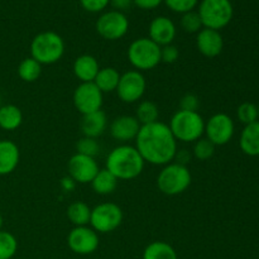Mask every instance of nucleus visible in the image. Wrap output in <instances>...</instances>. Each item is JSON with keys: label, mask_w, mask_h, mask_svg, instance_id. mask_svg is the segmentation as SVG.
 <instances>
[{"label": "nucleus", "mask_w": 259, "mask_h": 259, "mask_svg": "<svg viewBox=\"0 0 259 259\" xmlns=\"http://www.w3.org/2000/svg\"><path fill=\"white\" fill-rule=\"evenodd\" d=\"M81 132L83 137L98 139L99 137L105 133L108 128V118L103 110L94 111V113L82 115L80 123Z\"/></svg>", "instance_id": "19"}, {"label": "nucleus", "mask_w": 259, "mask_h": 259, "mask_svg": "<svg viewBox=\"0 0 259 259\" xmlns=\"http://www.w3.org/2000/svg\"><path fill=\"white\" fill-rule=\"evenodd\" d=\"M190 159H191V154H190V152L187 151V149H181V151H179V149H177L176 156H175L174 161L177 162V163L186 166L187 162H190Z\"/></svg>", "instance_id": "40"}, {"label": "nucleus", "mask_w": 259, "mask_h": 259, "mask_svg": "<svg viewBox=\"0 0 259 259\" xmlns=\"http://www.w3.org/2000/svg\"><path fill=\"white\" fill-rule=\"evenodd\" d=\"M181 28L186 33H190V34H192V33H196L197 34V33L204 28L202 27V23H201V19H200L199 13L192 10V12L182 14Z\"/></svg>", "instance_id": "32"}, {"label": "nucleus", "mask_w": 259, "mask_h": 259, "mask_svg": "<svg viewBox=\"0 0 259 259\" xmlns=\"http://www.w3.org/2000/svg\"><path fill=\"white\" fill-rule=\"evenodd\" d=\"M3 224H4V220H3L2 214H0V230H3Z\"/></svg>", "instance_id": "42"}, {"label": "nucleus", "mask_w": 259, "mask_h": 259, "mask_svg": "<svg viewBox=\"0 0 259 259\" xmlns=\"http://www.w3.org/2000/svg\"><path fill=\"white\" fill-rule=\"evenodd\" d=\"M141 126V123L134 115H120L111 121L109 132L115 141L126 144L131 141H136Z\"/></svg>", "instance_id": "15"}, {"label": "nucleus", "mask_w": 259, "mask_h": 259, "mask_svg": "<svg viewBox=\"0 0 259 259\" xmlns=\"http://www.w3.org/2000/svg\"><path fill=\"white\" fill-rule=\"evenodd\" d=\"M129 30V19L124 13L109 10L103 13L96 20V32L106 40H119Z\"/></svg>", "instance_id": "9"}, {"label": "nucleus", "mask_w": 259, "mask_h": 259, "mask_svg": "<svg viewBox=\"0 0 259 259\" xmlns=\"http://www.w3.org/2000/svg\"><path fill=\"white\" fill-rule=\"evenodd\" d=\"M215 148H217V146H214L207 138L202 137L194 143L192 154L197 161H207L214 156Z\"/></svg>", "instance_id": "30"}, {"label": "nucleus", "mask_w": 259, "mask_h": 259, "mask_svg": "<svg viewBox=\"0 0 259 259\" xmlns=\"http://www.w3.org/2000/svg\"><path fill=\"white\" fill-rule=\"evenodd\" d=\"M196 48L204 57H218L224 50V38L220 30L202 28L196 34Z\"/></svg>", "instance_id": "17"}, {"label": "nucleus", "mask_w": 259, "mask_h": 259, "mask_svg": "<svg viewBox=\"0 0 259 259\" xmlns=\"http://www.w3.org/2000/svg\"><path fill=\"white\" fill-rule=\"evenodd\" d=\"M18 76L24 82H34L42 75V65L32 57H27L18 65Z\"/></svg>", "instance_id": "27"}, {"label": "nucleus", "mask_w": 259, "mask_h": 259, "mask_svg": "<svg viewBox=\"0 0 259 259\" xmlns=\"http://www.w3.org/2000/svg\"><path fill=\"white\" fill-rule=\"evenodd\" d=\"M118 182L119 180L111 172H109L106 168H101L99 169L96 176L91 181V187L95 194L106 196L115 191L118 187Z\"/></svg>", "instance_id": "22"}, {"label": "nucleus", "mask_w": 259, "mask_h": 259, "mask_svg": "<svg viewBox=\"0 0 259 259\" xmlns=\"http://www.w3.org/2000/svg\"><path fill=\"white\" fill-rule=\"evenodd\" d=\"M126 56L132 67L143 72L153 70L161 63V47L148 37L137 38L129 45Z\"/></svg>", "instance_id": "6"}, {"label": "nucleus", "mask_w": 259, "mask_h": 259, "mask_svg": "<svg viewBox=\"0 0 259 259\" xmlns=\"http://www.w3.org/2000/svg\"><path fill=\"white\" fill-rule=\"evenodd\" d=\"M239 147L247 156H259V120L244 125L239 138Z\"/></svg>", "instance_id": "21"}, {"label": "nucleus", "mask_w": 259, "mask_h": 259, "mask_svg": "<svg viewBox=\"0 0 259 259\" xmlns=\"http://www.w3.org/2000/svg\"><path fill=\"white\" fill-rule=\"evenodd\" d=\"M100 244L99 234L91 227H75L67 235V245L73 253L80 255L93 254Z\"/></svg>", "instance_id": "13"}, {"label": "nucleus", "mask_w": 259, "mask_h": 259, "mask_svg": "<svg viewBox=\"0 0 259 259\" xmlns=\"http://www.w3.org/2000/svg\"><path fill=\"white\" fill-rule=\"evenodd\" d=\"M76 151H77L76 153L85 154V156L94 157L95 158L99 154V152H100V144H99L98 139L82 137L76 143Z\"/></svg>", "instance_id": "33"}, {"label": "nucleus", "mask_w": 259, "mask_h": 259, "mask_svg": "<svg viewBox=\"0 0 259 259\" xmlns=\"http://www.w3.org/2000/svg\"><path fill=\"white\" fill-rule=\"evenodd\" d=\"M200 108V99L195 94H186L180 100V110L197 111Z\"/></svg>", "instance_id": "36"}, {"label": "nucleus", "mask_w": 259, "mask_h": 259, "mask_svg": "<svg viewBox=\"0 0 259 259\" xmlns=\"http://www.w3.org/2000/svg\"><path fill=\"white\" fill-rule=\"evenodd\" d=\"M143 259H179L175 248L162 240L149 243L143 252Z\"/></svg>", "instance_id": "26"}, {"label": "nucleus", "mask_w": 259, "mask_h": 259, "mask_svg": "<svg viewBox=\"0 0 259 259\" xmlns=\"http://www.w3.org/2000/svg\"><path fill=\"white\" fill-rule=\"evenodd\" d=\"M73 105L81 115L101 110L104 104V94L94 82H81L72 95Z\"/></svg>", "instance_id": "12"}, {"label": "nucleus", "mask_w": 259, "mask_h": 259, "mask_svg": "<svg viewBox=\"0 0 259 259\" xmlns=\"http://www.w3.org/2000/svg\"><path fill=\"white\" fill-rule=\"evenodd\" d=\"M65 55V40L53 30L38 33L30 42V57L40 65H55Z\"/></svg>", "instance_id": "4"}, {"label": "nucleus", "mask_w": 259, "mask_h": 259, "mask_svg": "<svg viewBox=\"0 0 259 259\" xmlns=\"http://www.w3.org/2000/svg\"><path fill=\"white\" fill-rule=\"evenodd\" d=\"M177 142L195 143L204 137L205 119L199 111L177 110L168 124Z\"/></svg>", "instance_id": "3"}, {"label": "nucleus", "mask_w": 259, "mask_h": 259, "mask_svg": "<svg viewBox=\"0 0 259 259\" xmlns=\"http://www.w3.org/2000/svg\"><path fill=\"white\" fill-rule=\"evenodd\" d=\"M124 219L123 210L114 202H101L91 209L90 227L98 234H108L121 225Z\"/></svg>", "instance_id": "8"}, {"label": "nucleus", "mask_w": 259, "mask_h": 259, "mask_svg": "<svg viewBox=\"0 0 259 259\" xmlns=\"http://www.w3.org/2000/svg\"><path fill=\"white\" fill-rule=\"evenodd\" d=\"M146 162L136 146L120 144L110 151L105 161V168L119 181L134 180L143 172Z\"/></svg>", "instance_id": "2"}, {"label": "nucleus", "mask_w": 259, "mask_h": 259, "mask_svg": "<svg viewBox=\"0 0 259 259\" xmlns=\"http://www.w3.org/2000/svg\"><path fill=\"white\" fill-rule=\"evenodd\" d=\"M197 13L202 27L220 30L232 22L234 8L230 0H201Z\"/></svg>", "instance_id": "7"}, {"label": "nucleus", "mask_w": 259, "mask_h": 259, "mask_svg": "<svg viewBox=\"0 0 259 259\" xmlns=\"http://www.w3.org/2000/svg\"><path fill=\"white\" fill-rule=\"evenodd\" d=\"M235 133L234 120L225 113H217L205 121V138L214 146H225Z\"/></svg>", "instance_id": "10"}, {"label": "nucleus", "mask_w": 259, "mask_h": 259, "mask_svg": "<svg viewBox=\"0 0 259 259\" xmlns=\"http://www.w3.org/2000/svg\"><path fill=\"white\" fill-rule=\"evenodd\" d=\"M67 218L73 227H86L90 224L91 207L83 201H75L68 205Z\"/></svg>", "instance_id": "25"}, {"label": "nucleus", "mask_w": 259, "mask_h": 259, "mask_svg": "<svg viewBox=\"0 0 259 259\" xmlns=\"http://www.w3.org/2000/svg\"><path fill=\"white\" fill-rule=\"evenodd\" d=\"M163 3L169 10L179 14L192 12L199 5V0H163Z\"/></svg>", "instance_id": "34"}, {"label": "nucleus", "mask_w": 259, "mask_h": 259, "mask_svg": "<svg viewBox=\"0 0 259 259\" xmlns=\"http://www.w3.org/2000/svg\"><path fill=\"white\" fill-rule=\"evenodd\" d=\"M75 186H76V182L73 181L70 176H66L61 180V187H62L65 191H68V192L72 191V190L75 189Z\"/></svg>", "instance_id": "41"}, {"label": "nucleus", "mask_w": 259, "mask_h": 259, "mask_svg": "<svg viewBox=\"0 0 259 259\" xmlns=\"http://www.w3.org/2000/svg\"><path fill=\"white\" fill-rule=\"evenodd\" d=\"M18 240L10 232L0 230V259H12L17 254Z\"/></svg>", "instance_id": "29"}, {"label": "nucleus", "mask_w": 259, "mask_h": 259, "mask_svg": "<svg viewBox=\"0 0 259 259\" xmlns=\"http://www.w3.org/2000/svg\"><path fill=\"white\" fill-rule=\"evenodd\" d=\"M100 63L93 55H81L73 61V75L81 82H94L100 71Z\"/></svg>", "instance_id": "20"}, {"label": "nucleus", "mask_w": 259, "mask_h": 259, "mask_svg": "<svg viewBox=\"0 0 259 259\" xmlns=\"http://www.w3.org/2000/svg\"><path fill=\"white\" fill-rule=\"evenodd\" d=\"M110 4L113 5L114 10L123 13L124 10H128L133 4V0H110Z\"/></svg>", "instance_id": "39"}, {"label": "nucleus", "mask_w": 259, "mask_h": 259, "mask_svg": "<svg viewBox=\"0 0 259 259\" xmlns=\"http://www.w3.org/2000/svg\"><path fill=\"white\" fill-rule=\"evenodd\" d=\"M23 113L17 105L7 104L0 106V128L7 132H14L22 125Z\"/></svg>", "instance_id": "23"}, {"label": "nucleus", "mask_w": 259, "mask_h": 259, "mask_svg": "<svg viewBox=\"0 0 259 259\" xmlns=\"http://www.w3.org/2000/svg\"><path fill=\"white\" fill-rule=\"evenodd\" d=\"M163 0H133V4L143 10H153L158 8Z\"/></svg>", "instance_id": "38"}, {"label": "nucleus", "mask_w": 259, "mask_h": 259, "mask_svg": "<svg viewBox=\"0 0 259 259\" xmlns=\"http://www.w3.org/2000/svg\"><path fill=\"white\" fill-rule=\"evenodd\" d=\"M179 57L180 51L174 43L161 47V62L167 63V65H172V63H175L179 60Z\"/></svg>", "instance_id": "35"}, {"label": "nucleus", "mask_w": 259, "mask_h": 259, "mask_svg": "<svg viewBox=\"0 0 259 259\" xmlns=\"http://www.w3.org/2000/svg\"><path fill=\"white\" fill-rule=\"evenodd\" d=\"M147 90V81L143 72L129 70L120 75L116 95L123 103L134 104L141 100Z\"/></svg>", "instance_id": "11"}, {"label": "nucleus", "mask_w": 259, "mask_h": 259, "mask_svg": "<svg viewBox=\"0 0 259 259\" xmlns=\"http://www.w3.org/2000/svg\"><path fill=\"white\" fill-rule=\"evenodd\" d=\"M257 106H258V116H259V104H258V105H257Z\"/></svg>", "instance_id": "43"}, {"label": "nucleus", "mask_w": 259, "mask_h": 259, "mask_svg": "<svg viewBox=\"0 0 259 259\" xmlns=\"http://www.w3.org/2000/svg\"><path fill=\"white\" fill-rule=\"evenodd\" d=\"M136 148L146 163L163 167L174 162L179 147L168 124L158 120L141 126Z\"/></svg>", "instance_id": "1"}, {"label": "nucleus", "mask_w": 259, "mask_h": 259, "mask_svg": "<svg viewBox=\"0 0 259 259\" xmlns=\"http://www.w3.org/2000/svg\"><path fill=\"white\" fill-rule=\"evenodd\" d=\"M192 182V176L187 166L171 162L162 167L157 176V187L167 196H177L186 191Z\"/></svg>", "instance_id": "5"}, {"label": "nucleus", "mask_w": 259, "mask_h": 259, "mask_svg": "<svg viewBox=\"0 0 259 259\" xmlns=\"http://www.w3.org/2000/svg\"><path fill=\"white\" fill-rule=\"evenodd\" d=\"M20 161L19 147L9 139H0V176L13 174Z\"/></svg>", "instance_id": "18"}, {"label": "nucleus", "mask_w": 259, "mask_h": 259, "mask_svg": "<svg viewBox=\"0 0 259 259\" xmlns=\"http://www.w3.org/2000/svg\"><path fill=\"white\" fill-rule=\"evenodd\" d=\"M148 34L149 39L153 40L159 47L172 45L177 34L176 24L168 17L159 15L154 18L149 24Z\"/></svg>", "instance_id": "16"}, {"label": "nucleus", "mask_w": 259, "mask_h": 259, "mask_svg": "<svg viewBox=\"0 0 259 259\" xmlns=\"http://www.w3.org/2000/svg\"><path fill=\"white\" fill-rule=\"evenodd\" d=\"M237 118L244 125L259 120L258 106L253 103H243L237 109Z\"/></svg>", "instance_id": "31"}, {"label": "nucleus", "mask_w": 259, "mask_h": 259, "mask_svg": "<svg viewBox=\"0 0 259 259\" xmlns=\"http://www.w3.org/2000/svg\"><path fill=\"white\" fill-rule=\"evenodd\" d=\"M80 4L86 12L100 13L110 4V0H80Z\"/></svg>", "instance_id": "37"}, {"label": "nucleus", "mask_w": 259, "mask_h": 259, "mask_svg": "<svg viewBox=\"0 0 259 259\" xmlns=\"http://www.w3.org/2000/svg\"><path fill=\"white\" fill-rule=\"evenodd\" d=\"M119 80H120V73L114 67H103L96 75L94 83L99 88V90L103 94L113 93L116 91Z\"/></svg>", "instance_id": "24"}, {"label": "nucleus", "mask_w": 259, "mask_h": 259, "mask_svg": "<svg viewBox=\"0 0 259 259\" xmlns=\"http://www.w3.org/2000/svg\"><path fill=\"white\" fill-rule=\"evenodd\" d=\"M99 164L94 157L85 156V154L75 153L67 163L68 176L76 182V184L86 185L91 184L94 177L99 172Z\"/></svg>", "instance_id": "14"}, {"label": "nucleus", "mask_w": 259, "mask_h": 259, "mask_svg": "<svg viewBox=\"0 0 259 259\" xmlns=\"http://www.w3.org/2000/svg\"><path fill=\"white\" fill-rule=\"evenodd\" d=\"M136 116L141 125H147V124H152L158 121L159 119V109L156 103L151 100H143L139 103L137 106Z\"/></svg>", "instance_id": "28"}]
</instances>
